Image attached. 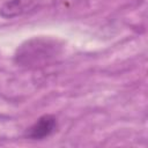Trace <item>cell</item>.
<instances>
[{"mask_svg": "<svg viewBox=\"0 0 148 148\" xmlns=\"http://www.w3.org/2000/svg\"><path fill=\"white\" fill-rule=\"evenodd\" d=\"M61 45L58 40L46 37L31 38L21 44L14 56L18 66L25 68H40L57 60L61 54Z\"/></svg>", "mask_w": 148, "mask_h": 148, "instance_id": "1", "label": "cell"}, {"mask_svg": "<svg viewBox=\"0 0 148 148\" xmlns=\"http://www.w3.org/2000/svg\"><path fill=\"white\" fill-rule=\"evenodd\" d=\"M39 0H8L0 7V15L5 18H13L34 10Z\"/></svg>", "mask_w": 148, "mask_h": 148, "instance_id": "2", "label": "cell"}, {"mask_svg": "<svg viewBox=\"0 0 148 148\" xmlns=\"http://www.w3.org/2000/svg\"><path fill=\"white\" fill-rule=\"evenodd\" d=\"M57 128V118L52 114L40 117L28 131L27 136L34 140H42L50 136Z\"/></svg>", "mask_w": 148, "mask_h": 148, "instance_id": "3", "label": "cell"}]
</instances>
